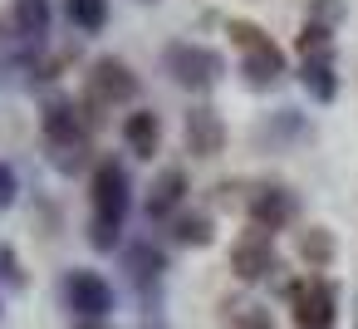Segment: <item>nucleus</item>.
Returning <instances> with one entry per match:
<instances>
[{
  "label": "nucleus",
  "instance_id": "10",
  "mask_svg": "<svg viewBox=\"0 0 358 329\" xmlns=\"http://www.w3.org/2000/svg\"><path fill=\"white\" fill-rule=\"evenodd\" d=\"M289 216H294V197H289L285 187H265V192H255V202H250V221H255L260 231H280Z\"/></svg>",
  "mask_w": 358,
  "mask_h": 329
},
{
  "label": "nucleus",
  "instance_id": "9",
  "mask_svg": "<svg viewBox=\"0 0 358 329\" xmlns=\"http://www.w3.org/2000/svg\"><path fill=\"white\" fill-rule=\"evenodd\" d=\"M123 143H128V153H133V158H152V153H157V143H162V118H157V113H148V108L128 113V118H123Z\"/></svg>",
  "mask_w": 358,
  "mask_h": 329
},
{
  "label": "nucleus",
  "instance_id": "12",
  "mask_svg": "<svg viewBox=\"0 0 358 329\" xmlns=\"http://www.w3.org/2000/svg\"><path fill=\"white\" fill-rule=\"evenodd\" d=\"M45 133H50L59 148H69V143L79 138V118H74V104H69V99H50V104H45Z\"/></svg>",
  "mask_w": 358,
  "mask_h": 329
},
{
  "label": "nucleus",
  "instance_id": "1",
  "mask_svg": "<svg viewBox=\"0 0 358 329\" xmlns=\"http://www.w3.org/2000/svg\"><path fill=\"white\" fill-rule=\"evenodd\" d=\"M162 64H167V74H172L182 89H211V84L221 79V55L206 50V45H187V40H177V45H167Z\"/></svg>",
  "mask_w": 358,
  "mask_h": 329
},
{
  "label": "nucleus",
  "instance_id": "21",
  "mask_svg": "<svg viewBox=\"0 0 358 329\" xmlns=\"http://www.w3.org/2000/svg\"><path fill=\"white\" fill-rule=\"evenodd\" d=\"M241 329H270V319H265V314H245Z\"/></svg>",
  "mask_w": 358,
  "mask_h": 329
},
{
  "label": "nucleus",
  "instance_id": "6",
  "mask_svg": "<svg viewBox=\"0 0 358 329\" xmlns=\"http://www.w3.org/2000/svg\"><path fill=\"white\" fill-rule=\"evenodd\" d=\"M329 319H334V290L324 280L294 285V324L299 329H329Z\"/></svg>",
  "mask_w": 358,
  "mask_h": 329
},
{
  "label": "nucleus",
  "instance_id": "19",
  "mask_svg": "<svg viewBox=\"0 0 358 329\" xmlns=\"http://www.w3.org/2000/svg\"><path fill=\"white\" fill-rule=\"evenodd\" d=\"M118 231H123V226H108V221H94V246H99V251H113V246H118Z\"/></svg>",
  "mask_w": 358,
  "mask_h": 329
},
{
  "label": "nucleus",
  "instance_id": "7",
  "mask_svg": "<svg viewBox=\"0 0 358 329\" xmlns=\"http://www.w3.org/2000/svg\"><path fill=\"white\" fill-rule=\"evenodd\" d=\"M64 295H69V304H74L79 314H89V319H99V314L113 304V290H108L94 270H74V275L64 280Z\"/></svg>",
  "mask_w": 358,
  "mask_h": 329
},
{
  "label": "nucleus",
  "instance_id": "16",
  "mask_svg": "<svg viewBox=\"0 0 358 329\" xmlns=\"http://www.w3.org/2000/svg\"><path fill=\"white\" fill-rule=\"evenodd\" d=\"M177 241H187V246H211V221H206V216H182V221H177Z\"/></svg>",
  "mask_w": 358,
  "mask_h": 329
},
{
  "label": "nucleus",
  "instance_id": "14",
  "mask_svg": "<svg viewBox=\"0 0 358 329\" xmlns=\"http://www.w3.org/2000/svg\"><path fill=\"white\" fill-rule=\"evenodd\" d=\"M304 89H309L319 104H329V99H334V69H329V55L304 59Z\"/></svg>",
  "mask_w": 358,
  "mask_h": 329
},
{
  "label": "nucleus",
  "instance_id": "15",
  "mask_svg": "<svg viewBox=\"0 0 358 329\" xmlns=\"http://www.w3.org/2000/svg\"><path fill=\"white\" fill-rule=\"evenodd\" d=\"M15 25H20V35H45V25H50L45 0H20V6H15Z\"/></svg>",
  "mask_w": 358,
  "mask_h": 329
},
{
  "label": "nucleus",
  "instance_id": "5",
  "mask_svg": "<svg viewBox=\"0 0 358 329\" xmlns=\"http://www.w3.org/2000/svg\"><path fill=\"white\" fill-rule=\"evenodd\" d=\"M231 265H236V275L241 280H260L265 270H275V251H270V231H260V226H250L241 241H236V251H231Z\"/></svg>",
  "mask_w": 358,
  "mask_h": 329
},
{
  "label": "nucleus",
  "instance_id": "8",
  "mask_svg": "<svg viewBox=\"0 0 358 329\" xmlns=\"http://www.w3.org/2000/svg\"><path fill=\"white\" fill-rule=\"evenodd\" d=\"M221 138H226V128H221L216 108H192V113H187V153L216 158V153H221Z\"/></svg>",
  "mask_w": 358,
  "mask_h": 329
},
{
  "label": "nucleus",
  "instance_id": "18",
  "mask_svg": "<svg viewBox=\"0 0 358 329\" xmlns=\"http://www.w3.org/2000/svg\"><path fill=\"white\" fill-rule=\"evenodd\" d=\"M299 251H304V260H329V255H334V241H329L324 231H309V236L299 241Z\"/></svg>",
  "mask_w": 358,
  "mask_h": 329
},
{
  "label": "nucleus",
  "instance_id": "4",
  "mask_svg": "<svg viewBox=\"0 0 358 329\" xmlns=\"http://www.w3.org/2000/svg\"><path fill=\"white\" fill-rule=\"evenodd\" d=\"M138 94V79L128 74L123 59H99L94 74H89V99L94 104H128Z\"/></svg>",
  "mask_w": 358,
  "mask_h": 329
},
{
  "label": "nucleus",
  "instance_id": "13",
  "mask_svg": "<svg viewBox=\"0 0 358 329\" xmlns=\"http://www.w3.org/2000/svg\"><path fill=\"white\" fill-rule=\"evenodd\" d=\"M64 10L84 35H99L108 25V0H64Z\"/></svg>",
  "mask_w": 358,
  "mask_h": 329
},
{
  "label": "nucleus",
  "instance_id": "11",
  "mask_svg": "<svg viewBox=\"0 0 358 329\" xmlns=\"http://www.w3.org/2000/svg\"><path fill=\"white\" fill-rule=\"evenodd\" d=\"M182 192H187V172H182V167L157 172V182L148 187V216H167V211L182 202Z\"/></svg>",
  "mask_w": 358,
  "mask_h": 329
},
{
  "label": "nucleus",
  "instance_id": "22",
  "mask_svg": "<svg viewBox=\"0 0 358 329\" xmlns=\"http://www.w3.org/2000/svg\"><path fill=\"white\" fill-rule=\"evenodd\" d=\"M89 329H94V324H89Z\"/></svg>",
  "mask_w": 358,
  "mask_h": 329
},
{
  "label": "nucleus",
  "instance_id": "2",
  "mask_svg": "<svg viewBox=\"0 0 358 329\" xmlns=\"http://www.w3.org/2000/svg\"><path fill=\"white\" fill-rule=\"evenodd\" d=\"M128 202H133V187H128L123 162H113V158H108V162H99V167H94V221L123 226Z\"/></svg>",
  "mask_w": 358,
  "mask_h": 329
},
{
  "label": "nucleus",
  "instance_id": "3",
  "mask_svg": "<svg viewBox=\"0 0 358 329\" xmlns=\"http://www.w3.org/2000/svg\"><path fill=\"white\" fill-rule=\"evenodd\" d=\"M231 40L241 45V55H245V74H250V84H270L280 69H285V55L255 30V25H245V20H231Z\"/></svg>",
  "mask_w": 358,
  "mask_h": 329
},
{
  "label": "nucleus",
  "instance_id": "17",
  "mask_svg": "<svg viewBox=\"0 0 358 329\" xmlns=\"http://www.w3.org/2000/svg\"><path fill=\"white\" fill-rule=\"evenodd\" d=\"M299 50H304V59H319V55H329V30H324V25H304V35H299Z\"/></svg>",
  "mask_w": 358,
  "mask_h": 329
},
{
  "label": "nucleus",
  "instance_id": "20",
  "mask_svg": "<svg viewBox=\"0 0 358 329\" xmlns=\"http://www.w3.org/2000/svg\"><path fill=\"white\" fill-rule=\"evenodd\" d=\"M10 202H15V167L0 162V206H10Z\"/></svg>",
  "mask_w": 358,
  "mask_h": 329
}]
</instances>
